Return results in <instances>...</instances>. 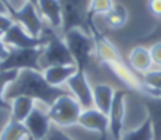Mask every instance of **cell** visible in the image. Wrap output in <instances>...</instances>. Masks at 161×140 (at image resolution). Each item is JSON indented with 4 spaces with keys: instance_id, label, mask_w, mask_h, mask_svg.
<instances>
[{
    "instance_id": "obj_1",
    "label": "cell",
    "mask_w": 161,
    "mask_h": 140,
    "mask_svg": "<svg viewBox=\"0 0 161 140\" xmlns=\"http://www.w3.org/2000/svg\"><path fill=\"white\" fill-rule=\"evenodd\" d=\"M69 93L65 88L52 87L46 82L43 71H35V69H22L18 73L16 79L7 87L3 93V99L10 102L16 96H29L35 99L36 102L44 104L49 107L57 98Z\"/></svg>"
},
{
    "instance_id": "obj_2",
    "label": "cell",
    "mask_w": 161,
    "mask_h": 140,
    "mask_svg": "<svg viewBox=\"0 0 161 140\" xmlns=\"http://www.w3.org/2000/svg\"><path fill=\"white\" fill-rule=\"evenodd\" d=\"M58 2L62 8V35L73 29H79L92 35L95 24L89 14L90 0H58Z\"/></svg>"
},
{
    "instance_id": "obj_3",
    "label": "cell",
    "mask_w": 161,
    "mask_h": 140,
    "mask_svg": "<svg viewBox=\"0 0 161 140\" xmlns=\"http://www.w3.org/2000/svg\"><path fill=\"white\" fill-rule=\"evenodd\" d=\"M43 35H46L47 41H46V46L43 47L41 58H40L41 71L46 68L58 66V65H76L63 36L57 35V30L44 25Z\"/></svg>"
},
{
    "instance_id": "obj_4",
    "label": "cell",
    "mask_w": 161,
    "mask_h": 140,
    "mask_svg": "<svg viewBox=\"0 0 161 140\" xmlns=\"http://www.w3.org/2000/svg\"><path fill=\"white\" fill-rule=\"evenodd\" d=\"M71 55H73V60L77 66L79 71H86L92 63V58H93V54H95V39L92 35L79 30V29H73L66 33L62 35Z\"/></svg>"
},
{
    "instance_id": "obj_5",
    "label": "cell",
    "mask_w": 161,
    "mask_h": 140,
    "mask_svg": "<svg viewBox=\"0 0 161 140\" xmlns=\"http://www.w3.org/2000/svg\"><path fill=\"white\" fill-rule=\"evenodd\" d=\"M82 106H80L71 93H66L60 98H57L49 107L47 113L54 126L58 127H68L73 124H77L79 115L82 112Z\"/></svg>"
},
{
    "instance_id": "obj_6",
    "label": "cell",
    "mask_w": 161,
    "mask_h": 140,
    "mask_svg": "<svg viewBox=\"0 0 161 140\" xmlns=\"http://www.w3.org/2000/svg\"><path fill=\"white\" fill-rule=\"evenodd\" d=\"M41 52L43 47H36V49L10 47L7 58L0 60V71H22V69L41 71V66H40Z\"/></svg>"
},
{
    "instance_id": "obj_7",
    "label": "cell",
    "mask_w": 161,
    "mask_h": 140,
    "mask_svg": "<svg viewBox=\"0 0 161 140\" xmlns=\"http://www.w3.org/2000/svg\"><path fill=\"white\" fill-rule=\"evenodd\" d=\"M13 19L14 22L21 24L32 36L35 38H40L43 35V30H44V21L38 11V8L33 5V3H29V2H24L13 14Z\"/></svg>"
},
{
    "instance_id": "obj_8",
    "label": "cell",
    "mask_w": 161,
    "mask_h": 140,
    "mask_svg": "<svg viewBox=\"0 0 161 140\" xmlns=\"http://www.w3.org/2000/svg\"><path fill=\"white\" fill-rule=\"evenodd\" d=\"M3 43L8 47L14 49H36V47H44L46 46V35H41L40 38L32 36L21 24L14 22L11 29L7 32V35L2 38Z\"/></svg>"
},
{
    "instance_id": "obj_9",
    "label": "cell",
    "mask_w": 161,
    "mask_h": 140,
    "mask_svg": "<svg viewBox=\"0 0 161 140\" xmlns=\"http://www.w3.org/2000/svg\"><path fill=\"white\" fill-rule=\"evenodd\" d=\"M125 99H126V91L115 90L111 109L108 112L109 135L112 137V140H120L122 135L125 134Z\"/></svg>"
},
{
    "instance_id": "obj_10",
    "label": "cell",
    "mask_w": 161,
    "mask_h": 140,
    "mask_svg": "<svg viewBox=\"0 0 161 140\" xmlns=\"http://www.w3.org/2000/svg\"><path fill=\"white\" fill-rule=\"evenodd\" d=\"M68 91L74 96V99L82 106V109H92L93 107V91L87 79L86 71H76V74L66 82Z\"/></svg>"
},
{
    "instance_id": "obj_11",
    "label": "cell",
    "mask_w": 161,
    "mask_h": 140,
    "mask_svg": "<svg viewBox=\"0 0 161 140\" xmlns=\"http://www.w3.org/2000/svg\"><path fill=\"white\" fill-rule=\"evenodd\" d=\"M24 124L29 129V132L33 135L35 140H43L47 135V132L51 131V127H52V121L49 118L47 107L44 104H41V102H36L35 109L27 117Z\"/></svg>"
},
{
    "instance_id": "obj_12",
    "label": "cell",
    "mask_w": 161,
    "mask_h": 140,
    "mask_svg": "<svg viewBox=\"0 0 161 140\" xmlns=\"http://www.w3.org/2000/svg\"><path fill=\"white\" fill-rule=\"evenodd\" d=\"M77 124L84 129H89V131L100 134L101 140H106L109 135V118L106 113H103L101 110H98L95 107L84 109L80 112Z\"/></svg>"
},
{
    "instance_id": "obj_13",
    "label": "cell",
    "mask_w": 161,
    "mask_h": 140,
    "mask_svg": "<svg viewBox=\"0 0 161 140\" xmlns=\"http://www.w3.org/2000/svg\"><path fill=\"white\" fill-rule=\"evenodd\" d=\"M76 71H77L76 65H58L43 69V76L49 85L63 88V85H66V82L76 74Z\"/></svg>"
},
{
    "instance_id": "obj_14",
    "label": "cell",
    "mask_w": 161,
    "mask_h": 140,
    "mask_svg": "<svg viewBox=\"0 0 161 140\" xmlns=\"http://www.w3.org/2000/svg\"><path fill=\"white\" fill-rule=\"evenodd\" d=\"M36 8L51 29L62 30V8L58 0H38Z\"/></svg>"
},
{
    "instance_id": "obj_15",
    "label": "cell",
    "mask_w": 161,
    "mask_h": 140,
    "mask_svg": "<svg viewBox=\"0 0 161 140\" xmlns=\"http://www.w3.org/2000/svg\"><path fill=\"white\" fill-rule=\"evenodd\" d=\"M128 63H130V68L134 73H139V74L148 73L153 68V61H152L148 47L134 46L128 54Z\"/></svg>"
},
{
    "instance_id": "obj_16",
    "label": "cell",
    "mask_w": 161,
    "mask_h": 140,
    "mask_svg": "<svg viewBox=\"0 0 161 140\" xmlns=\"http://www.w3.org/2000/svg\"><path fill=\"white\" fill-rule=\"evenodd\" d=\"M144 106L152 123L153 140H161V96H145Z\"/></svg>"
},
{
    "instance_id": "obj_17",
    "label": "cell",
    "mask_w": 161,
    "mask_h": 140,
    "mask_svg": "<svg viewBox=\"0 0 161 140\" xmlns=\"http://www.w3.org/2000/svg\"><path fill=\"white\" fill-rule=\"evenodd\" d=\"M35 106H36L35 99L29 96H16L14 99L10 101V120L24 123L35 109Z\"/></svg>"
},
{
    "instance_id": "obj_18",
    "label": "cell",
    "mask_w": 161,
    "mask_h": 140,
    "mask_svg": "<svg viewBox=\"0 0 161 140\" xmlns=\"http://www.w3.org/2000/svg\"><path fill=\"white\" fill-rule=\"evenodd\" d=\"M92 91H93V107L108 115L115 90L108 84H97L95 87H92Z\"/></svg>"
},
{
    "instance_id": "obj_19",
    "label": "cell",
    "mask_w": 161,
    "mask_h": 140,
    "mask_svg": "<svg viewBox=\"0 0 161 140\" xmlns=\"http://www.w3.org/2000/svg\"><path fill=\"white\" fill-rule=\"evenodd\" d=\"M144 85V96H161V68L150 69L141 76Z\"/></svg>"
},
{
    "instance_id": "obj_20",
    "label": "cell",
    "mask_w": 161,
    "mask_h": 140,
    "mask_svg": "<svg viewBox=\"0 0 161 140\" xmlns=\"http://www.w3.org/2000/svg\"><path fill=\"white\" fill-rule=\"evenodd\" d=\"M103 18H104V22L109 29L119 30L128 22V11L123 5H115L114 3V7Z\"/></svg>"
},
{
    "instance_id": "obj_21",
    "label": "cell",
    "mask_w": 161,
    "mask_h": 140,
    "mask_svg": "<svg viewBox=\"0 0 161 140\" xmlns=\"http://www.w3.org/2000/svg\"><path fill=\"white\" fill-rule=\"evenodd\" d=\"M120 140H153V129H152V123H150L148 117L136 129L125 132Z\"/></svg>"
},
{
    "instance_id": "obj_22",
    "label": "cell",
    "mask_w": 161,
    "mask_h": 140,
    "mask_svg": "<svg viewBox=\"0 0 161 140\" xmlns=\"http://www.w3.org/2000/svg\"><path fill=\"white\" fill-rule=\"evenodd\" d=\"M19 71H0V110H5L10 113V102L3 99V93L7 87L16 79Z\"/></svg>"
},
{
    "instance_id": "obj_23",
    "label": "cell",
    "mask_w": 161,
    "mask_h": 140,
    "mask_svg": "<svg viewBox=\"0 0 161 140\" xmlns=\"http://www.w3.org/2000/svg\"><path fill=\"white\" fill-rule=\"evenodd\" d=\"M112 7H114V2H112V0H90L89 14H90L92 19H93L95 16H98V14L104 16Z\"/></svg>"
},
{
    "instance_id": "obj_24",
    "label": "cell",
    "mask_w": 161,
    "mask_h": 140,
    "mask_svg": "<svg viewBox=\"0 0 161 140\" xmlns=\"http://www.w3.org/2000/svg\"><path fill=\"white\" fill-rule=\"evenodd\" d=\"M43 140H74L73 137H69L65 131H62V127L58 126H54L51 127V131L47 132V135L43 138Z\"/></svg>"
},
{
    "instance_id": "obj_25",
    "label": "cell",
    "mask_w": 161,
    "mask_h": 140,
    "mask_svg": "<svg viewBox=\"0 0 161 140\" xmlns=\"http://www.w3.org/2000/svg\"><path fill=\"white\" fill-rule=\"evenodd\" d=\"M148 50H150V57H152L153 66L161 68V41L152 43V46L148 47Z\"/></svg>"
},
{
    "instance_id": "obj_26",
    "label": "cell",
    "mask_w": 161,
    "mask_h": 140,
    "mask_svg": "<svg viewBox=\"0 0 161 140\" xmlns=\"http://www.w3.org/2000/svg\"><path fill=\"white\" fill-rule=\"evenodd\" d=\"M13 24H14V19H13L8 13L0 14V38H3V36L7 35V32L11 29Z\"/></svg>"
},
{
    "instance_id": "obj_27",
    "label": "cell",
    "mask_w": 161,
    "mask_h": 140,
    "mask_svg": "<svg viewBox=\"0 0 161 140\" xmlns=\"http://www.w3.org/2000/svg\"><path fill=\"white\" fill-rule=\"evenodd\" d=\"M155 41H161V22L153 29L152 33H148L147 36L141 39V43H155Z\"/></svg>"
},
{
    "instance_id": "obj_28",
    "label": "cell",
    "mask_w": 161,
    "mask_h": 140,
    "mask_svg": "<svg viewBox=\"0 0 161 140\" xmlns=\"http://www.w3.org/2000/svg\"><path fill=\"white\" fill-rule=\"evenodd\" d=\"M148 10L153 16L161 19V0H148Z\"/></svg>"
},
{
    "instance_id": "obj_29",
    "label": "cell",
    "mask_w": 161,
    "mask_h": 140,
    "mask_svg": "<svg viewBox=\"0 0 161 140\" xmlns=\"http://www.w3.org/2000/svg\"><path fill=\"white\" fill-rule=\"evenodd\" d=\"M8 52H10V47H8V46L3 43V39H2V38H0V60L7 58Z\"/></svg>"
},
{
    "instance_id": "obj_30",
    "label": "cell",
    "mask_w": 161,
    "mask_h": 140,
    "mask_svg": "<svg viewBox=\"0 0 161 140\" xmlns=\"http://www.w3.org/2000/svg\"><path fill=\"white\" fill-rule=\"evenodd\" d=\"M3 13H8V10H7V7L3 5V2L0 0V14H3ZM10 14V13H8Z\"/></svg>"
},
{
    "instance_id": "obj_31",
    "label": "cell",
    "mask_w": 161,
    "mask_h": 140,
    "mask_svg": "<svg viewBox=\"0 0 161 140\" xmlns=\"http://www.w3.org/2000/svg\"><path fill=\"white\" fill-rule=\"evenodd\" d=\"M2 2H3V5L7 7V10H8V13H10V2H8V0H2ZM11 16V14H10Z\"/></svg>"
},
{
    "instance_id": "obj_32",
    "label": "cell",
    "mask_w": 161,
    "mask_h": 140,
    "mask_svg": "<svg viewBox=\"0 0 161 140\" xmlns=\"http://www.w3.org/2000/svg\"><path fill=\"white\" fill-rule=\"evenodd\" d=\"M25 2H29V3H33L35 7H38V0H25Z\"/></svg>"
}]
</instances>
